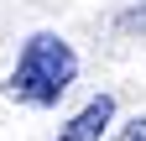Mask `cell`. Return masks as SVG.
Here are the masks:
<instances>
[{
	"label": "cell",
	"mask_w": 146,
	"mask_h": 141,
	"mask_svg": "<svg viewBox=\"0 0 146 141\" xmlns=\"http://www.w3.org/2000/svg\"><path fill=\"white\" fill-rule=\"evenodd\" d=\"M120 31H141L146 37V5H131V11H120V21H115Z\"/></svg>",
	"instance_id": "obj_3"
},
{
	"label": "cell",
	"mask_w": 146,
	"mask_h": 141,
	"mask_svg": "<svg viewBox=\"0 0 146 141\" xmlns=\"http://www.w3.org/2000/svg\"><path fill=\"white\" fill-rule=\"evenodd\" d=\"M78 78V58H73V47L63 37H52V31H36V37L21 47V58H16V73H11V99L21 104H36V110H47V104H58L68 94V84Z\"/></svg>",
	"instance_id": "obj_1"
},
{
	"label": "cell",
	"mask_w": 146,
	"mask_h": 141,
	"mask_svg": "<svg viewBox=\"0 0 146 141\" xmlns=\"http://www.w3.org/2000/svg\"><path fill=\"white\" fill-rule=\"evenodd\" d=\"M110 120H115V99H110V94H99V99H89L84 110H78V115H73L68 126L58 131V141H99Z\"/></svg>",
	"instance_id": "obj_2"
},
{
	"label": "cell",
	"mask_w": 146,
	"mask_h": 141,
	"mask_svg": "<svg viewBox=\"0 0 146 141\" xmlns=\"http://www.w3.org/2000/svg\"><path fill=\"white\" fill-rule=\"evenodd\" d=\"M120 141H146V115H141V120H136V126H131V131H125Z\"/></svg>",
	"instance_id": "obj_4"
}]
</instances>
